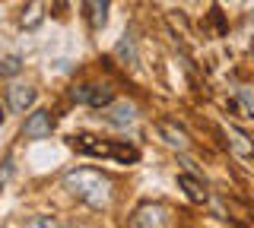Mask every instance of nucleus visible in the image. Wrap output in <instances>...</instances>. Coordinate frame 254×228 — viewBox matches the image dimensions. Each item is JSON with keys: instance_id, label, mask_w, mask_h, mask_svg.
Masks as SVG:
<instances>
[{"instance_id": "nucleus-1", "label": "nucleus", "mask_w": 254, "mask_h": 228, "mask_svg": "<svg viewBox=\"0 0 254 228\" xmlns=\"http://www.w3.org/2000/svg\"><path fill=\"white\" fill-rule=\"evenodd\" d=\"M64 184H67V190L79 196V200L92 203V206H105L111 200V184L108 178H102L99 171L92 168H79V171H70L67 178H64Z\"/></svg>"}, {"instance_id": "nucleus-2", "label": "nucleus", "mask_w": 254, "mask_h": 228, "mask_svg": "<svg viewBox=\"0 0 254 228\" xmlns=\"http://www.w3.org/2000/svg\"><path fill=\"white\" fill-rule=\"evenodd\" d=\"M70 146L83 155H99V159H115V162H137L140 152L127 143H115V139H99V137H89V133H79V137L70 139Z\"/></svg>"}, {"instance_id": "nucleus-3", "label": "nucleus", "mask_w": 254, "mask_h": 228, "mask_svg": "<svg viewBox=\"0 0 254 228\" xmlns=\"http://www.w3.org/2000/svg\"><path fill=\"white\" fill-rule=\"evenodd\" d=\"M73 98L79 101V105L102 108V105H111V89H105V86H76Z\"/></svg>"}, {"instance_id": "nucleus-4", "label": "nucleus", "mask_w": 254, "mask_h": 228, "mask_svg": "<svg viewBox=\"0 0 254 228\" xmlns=\"http://www.w3.org/2000/svg\"><path fill=\"white\" fill-rule=\"evenodd\" d=\"M51 127H54L51 114H48V111H35V114H29V121H26V127H22V133H26V137H32V139H42V137H48V133H51Z\"/></svg>"}, {"instance_id": "nucleus-5", "label": "nucleus", "mask_w": 254, "mask_h": 228, "mask_svg": "<svg viewBox=\"0 0 254 228\" xmlns=\"http://www.w3.org/2000/svg\"><path fill=\"white\" fill-rule=\"evenodd\" d=\"M10 105H13V111H26V108L35 105V89L32 86H13L10 89Z\"/></svg>"}, {"instance_id": "nucleus-6", "label": "nucleus", "mask_w": 254, "mask_h": 228, "mask_svg": "<svg viewBox=\"0 0 254 228\" xmlns=\"http://www.w3.org/2000/svg\"><path fill=\"white\" fill-rule=\"evenodd\" d=\"M108 16V0H86V19L92 29H102Z\"/></svg>"}, {"instance_id": "nucleus-7", "label": "nucleus", "mask_w": 254, "mask_h": 228, "mask_svg": "<svg viewBox=\"0 0 254 228\" xmlns=\"http://www.w3.org/2000/svg\"><path fill=\"white\" fill-rule=\"evenodd\" d=\"M111 124H118V127H127V124H133V117H137V111H133V105H127V101H121V105H111V111L105 114Z\"/></svg>"}, {"instance_id": "nucleus-8", "label": "nucleus", "mask_w": 254, "mask_h": 228, "mask_svg": "<svg viewBox=\"0 0 254 228\" xmlns=\"http://www.w3.org/2000/svg\"><path fill=\"white\" fill-rule=\"evenodd\" d=\"M165 222V209L162 206H153V209H140L137 216H133V225H162Z\"/></svg>"}, {"instance_id": "nucleus-9", "label": "nucleus", "mask_w": 254, "mask_h": 228, "mask_svg": "<svg viewBox=\"0 0 254 228\" xmlns=\"http://www.w3.org/2000/svg\"><path fill=\"white\" fill-rule=\"evenodd\" d=\"M42 6H45L42 0H32V3H29V10H22V26H26V29H32V26H38V22L45 19Z\"/></svg>"}, {"instance_id": "nucleus-10", "label": "nucleus", "mask_w": 254, "mask_h": 228, "mask_svg": "<svg viewBox=\"0 0 254 228\" xmlns=\"http://www.w3.org/2000/svg\"><path fill=\"white\" fill-rule=\"evenodd\" d=\"M159 130H162L165 137H169L165 143H172V146H181V149L188 146V137H185V130H175L172 124H159Z\"/></svg>"}, {"instance_id": "nucleus-11", "label": "nucleus", "mask_w": 254, "mask_h": 228, "mask_svg": "<svg viewBox=\"0 0 254 228\" xmlns=\"http://www.w3.org/2000/svg\"><path fill=\"white\" fill-rule=\"evenodd\" d=\"M178 184L188 190L190 200H206V190H200V184H197V181H190L188 175H181V178H178Z\"/></svg>"}, {"instance_id": "nucleus-12", "label": "nucleus", "mask_w": 254, "mask_h": 228, "mask_svg": "<svg viewBox=\"0 0 254 228\" xmlns=\"http://www.w3.org/2000/svg\"><path fill=\"white\" fill-rule=\"evenodd\" d=\"M19 67H22L19 57H3V60H0V76H16Z\"/></svg>"}, {"instance_id": "nucleus-13", "label": "nucleus", "mask_w": 254, "mask_h": 228, "mask_svg": "<svg viewBox=\"0 0 254 228\" xmlns=\"http://www.w3.org/2000/svg\"><path fill=\"white\" fill-rule=\"evenodd\" d=\"M26 225H58V222H54V219H29Z\"/></svg>"}, {"instance_id": "nucleus-14", "label": "nucleus", "mask_w": 254, "mask_h": 228, "mask_svg": "<svg viewBox=\"0 0 254 228\" xmlns=\"http://www.w3.org/2000/svg\"><path fill=\"white\" fill-rule=\"evenodd\" d=\"M0 117H3V108H0Z\"/></svg>"}]
</instances>
